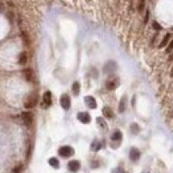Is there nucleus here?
<instances>
[{"label":"nucleus","mask_w":173,"mask_h":173,"mask_svg":"<svg viewBox=\"0 0 173 173\" xmlns=\"http://www.w3.org/2000/svg\"><path fill=\"white\" fill-rule=\"evenodd\" d=\"M36 104H37V95H36V93H32V95H29V96L25 99L24 107L27 108V109H31V108H33Z\"/></svg>","instance_id":"f257e3e1"},{"label":"nucleus","mask_w":173,"mask_h":173,"mask_svg":"<svg viewBox=\"0 0 173 173\" xmlns=\"http://www.w3.org/2000/svg\"><path fill=\"white\" fill-rule=\"evenodd\" d=\"M73 153H75V150H73L72 146H69V145L61 146V148L59 149V154L63 156V157H69V156H72Z\"/></svg>","instance_id":"f03ea898"},{"label":"nucleus","mask_w":173,"mask_h":173,"mask_svg":"<svg viewBox=\"0 0 173 173\" xmlns=\"http://www.w3.org/2000/svg\"><path fill=\"white\" fill-rule=\"evenodd\" d=\"M21 119H23V123L27 125V127H31L32 121H33V116H32L31 112H24L21 115Z\"/></svg>","instance_id":"7ed1b4c3"},{"label":"nucleus","mask_w":173,"mask_h":173,"mask_svg":"<svg viewBox=\"0 0 173 173\" xmlns=\"http://www.w3.org/2000/svg\"><path fill=\"white\" fill-rule=\"evenodd\" d=\"M60 104H61V107L64 109H69V107H71V99H69L68 95H63L60 97Z\"/></svg>","instance_id":"20e7f679"},{"label":"nucleus","mask_w":173,"mask_h":173,"mask_svg":"<svg viewBox=\"0 0 173 173\" xmlns=\"http://www.w3.org/2000/svg\"><path fill=\"white\" fill-rule=\"evenodd\" d=\"M77 119L80 120L81 123L88 124L89 121H91V116H89V113H87V112H80V113L77 115Z\"/></svg>","instance_id":"39448f33"},{"label":"nucleus","mask_w":173,"mask_h":173,"mask_svg":"<svg viewBox=\"0 0 173 173\" xmlns=\"http://www.w3.org/2000/svg\"><path fill=\"white\" fill-rule=\"evenodd\" d=\"M43 103H44V107H49L52 104V93L49 91L43 95Z\"/></svg>","instance_id":"423d86ee"},{"label":"nucleus","mask_w":173,"mask_h":173,"mask_svg":"<svg viewBox=\"0 0 173 173\" xmlns=\"http://www.w3.org/2000/svg\"><path fill=\"white\" fill-rule=\"evenodd\" d=\"M68 169L71 170V172H77V170L80 169V161H77V160L69 161V164H68Z\"/></svg>","instance_id":"0eeeda50"},{"label":"nucleus","mask_w":173,"mask_h":173,"mask_svg":"<svg viewBox=\"0 0 173 173\" xmlns=\"http://www.w3.org/2000/svg\"><path fill=\"white\" fill-rule=\"evenodd\" d=\"M85 100V104L88 105V108H91V109H95L96 108V100H95V97H92V96H87L84 99Z\"/></svg>","instance_id":"6e6552de"},{"label":"nucleus","mask_w":173,"mask_h":173,"mask_svg":"<svg viewBox=\"0 0 173 173\" xmlns=\"http://www.w3.org/2000/svg\"><path fill=\"white\" fill-rule=\"evenodd\" d=\"M116 69V63L113 61H108L105 65H104V72L105 73H111Z\"/></svg>","instance_id":"1a4fd4ad"},{"label":"nucleus","mask_w":173,"mask_h":173,"mask_svg":"<svg viewBox=\"0 0 173 173\" xmlns=\"http://www.w3.org/2000/svg\"><path fill=\"white\" fill-rule=\"evenodd\" d=\"M129 157H131L132 161H137L138 158H140V152L136 148H132L131 152H129Z\"/></svg>","instance_id":"9d476101"},{"label":"nucleus","mask_w":173,"mask_h":173,"mask_svg":"<svg viewBox=\"0 0 173 173\" xmlns=\"http://www.w3.org/2000/svg\"><path fill=\"white\" fill-rule=\"evenodd\" d=\"M24 77L27 79V81L33 80V72H32V69H29V68L24 69Z\"/></svg>","instance_id":"9b49d317"},{"label":"nucleus","mask_w":173,"mask_h":173,"mask_svg":"<svg viewBox=\"0 0 173 173\" xmlns=\"http://www.w3.org/2000/svg\"><path fill=\"white\" fill-rule=\"evenodd\" d=\"M117 85H119V81H117V80H109V81H107V89H109V91L115 89Z\"/></svg>","instance_id":"f8f14e48"},{"label":"nucleus","mask_w":173,"mask_h":173,"mask_svg":"<svg viewBox=\"0 0 173 173\" xmlns=\"http://www.w3.org/2000/svg\"><path fill=\"white\" fill-rule=\"evenodd\" d=\"M121 137H123L121 132H120V131H115V132H113V135H112V141H120V140H121Z\"/></svg>","instance_id":"ddd939ff"},{"label":"nucleus","mask_w":173,"mask_h":173,"mask_svg":"<svg viewBox=\"0 0 173 173\" xmlns=\"http://www.w3.org/2000/svg\"><path fill=\"white\" fill-rule=\"evenodd\" d=\"M103 113H104V116H105V117H109V119H111V117H113V112H112V109L109 107H105L103 109Z\"/></svg>","instance_id":"4468645a"},{"label":"nucleus","mask_w":173,"mask_h":173,"mask_svg":"<svg viewBox=\"0 0 173 173\" xmlns=\"http://www.w3.org/2000/svg\"><path fill=\"white\" fill-rule=\"evenodd\" d=\"M169 40H170V35L169 33H166L165 36H164V39H162V41L160 43V48H164V47L169 43Z\"/></svg>","instance_id":"2eb2a0df"},{"label":"nucleus","mask_w":173,"mask_h":173,"mask_svg":"<svg viewBox=\"0 0 173 173\" xmlns=\"http://www.w3.org/2000/svg\"><path fill=\"white\" fill-rule=\"evenodd\" d=\"M49 165L51 166H53V168H59L60 166V162H59V160L56 157H52V158H49Z\"/></svg>","instance_id":"dca6fc26"},{"label":"nucleus","mask_w":173,"mask_h":173,"mask_svg":"<svg viewBox=\"0 0 173 173\" xmlns=\"http://www.w3.org/2000/svg\"><path fill=\"white\" fill-rule=\"evenodd\" d=\"M27 59H28L27 53L23 52V53H20V56H19V63L20 64H25V63H27Z\"/></svg>","instance_id":"f3484780"},{"label":"nucleus","mask_w":173,"mask_h":173,"mask_svg":"<svg viewBox=\"0 0 173 173\" xmlns=\"http://www.w3.org/2000/svg\"><path fill=\"white\" fill-rule=\"evenodd\" d=\"M72 89H73V93L75 95H79V92H80V84L79 83H73V85H72Z\"/></svg>","instance_id":"a211bd4d"},{"label":"nucleus","mask_w":173,"mask_h":173,"mask_svg":"<svg viewBox=\"0 0 173 173\" xmlns=\"http://www.w3.org/2000/svg\"><path fill=\"white\" fill-rule=\"evenodd\" d=\"M119 111H120V112H124V111H125V97H123V99H121V101H120Z\"/></svg>","instance_id":"6ab92c4d"},{"label":"nucleus","mask_w":173,"mask_h":173,"mask_svg":"<svg viewBox=\"0 0 173 173\" xmlns=\"http://www.w3.org/2000/svg\"><path fill=\"white\" fill-rule=\"evenodd\" d=\"M91 148H92V150H99L101 148V144L99 141H93V144H92Z\"/></svg>","instance_id":"aec40b11"},{"label":"nucleus","mask_w":173,"mask_h":173,"mask_svg":"<svg viewBox=\"0 0 173 173\" xmlns=\"http://www.w3.org/2000/svg\"><path fill=\"white\" fill-rule=\"evenodd\" d=\"M172 51H173V39H172V40H170V43H169V44L166 45V53H170Z\"/></svg>","instance_id":"412c9836"},{"label":"nucleus","mask_w":173,"mask_h":173,"mask_svg":"<svg viewBox=\"0 0 173 173\" xmlns=\"http://www.w3.org/2000/svg\"><path fill=\"white\" fill-rule=\"evenodd\" d=\"M144 7H145V0H140V3H138V11L142 12Z\"/></svg>","instance_id":"4be33fe9"},{"label":"nucleus","mask_w":173,"mask_h":173,"mask_svg":"<svg viewBox=\"0 0 173 173\" xmlns=\"http://www.w3.org/2000/svg\"><path fill=\"white\" fill-rule=\"evenodd\" d=\"M97 123L100 124V127H103V128H105V123H104V120L101 119V117H99V119H97Z\"/></svg>","instance_id":"5701e85b"},{"label":"nucleus","mask_w":173,"mask_h":173,"mask_svg":"<svg viewBox=\"0 0 173 173\" xmlns=\"http://www.w3.org/2000/svg\"><path fill=\"white\" fill-rule=\"evenodd\" d=\"M153 28L156 29V31H160V29H161V27H160L157 23H153Z\"/></svg>","instance_id":"b1692460"},{"label":"nucleus","mask_w":173,"mask_h":173,"mask_svg":"<svg viewBox=\"0 0 173 173\" xmlns=\"http://www.w3.org/2000/svg\"><path fill=\"white\" fill-rule=\"evenodd\" d=\"M132 131L138 132V127H137V125H136V124H133V125H132Z\"/></svg>","instance_id":"393cba45"},{"label":"nucleus","mask_w":173,"mask_h":173,"mask_svg":"<svg viewBox=\"0 0 173 173\" xmlns=\"http://www.w3.org/2000/svg\"><path fill=\"white\" fill-rule=\"evenodd\" d=\"M170 75H172V76H173V68H172V72H170Z\"/></svg>","instance_id":"a878e982"}]
</instances>
